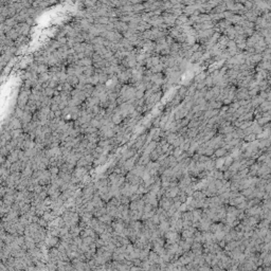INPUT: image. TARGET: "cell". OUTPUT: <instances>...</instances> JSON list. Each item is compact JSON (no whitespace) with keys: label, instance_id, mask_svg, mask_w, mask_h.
<instances>
[{"label":"cell","instance_id":"obj_1","mask_svg":"<svg viewBox=\"0 0 271 271\" xmlns=\"http://www.w3.org/2000/svg\"><path fill=\"white\" fill-rule=\"evenodd\" d=\"M164 238L166 244H173V242H179V240L181 238V235H180V233L175 231V229L173 227H169V230L164 234Z\"/></svg>","mask_w":271,"mask_h":271},{"label":"cell","instance_id":"obj_2","mask_svg":"<svg viewBox=\"0 0 271 271\" xmlns=\"http://www.w3.org/2000/svg\"><path fill=\"white\" fill-rule=\"evenodd\" d=\"M270 168L271 166L267 165L266 163H261L257 169L256 176L259 178H264V179H270Z\"/></svg>","mask_w":271,"mask_h":271},{"label":"cell","instance_id":"obj_3","mask_svg":"<svg viewBox=\"0 0 271 271\" xmlns=\"http://www.w3.org/2000/svg\"><path fill=\"white\" fill-rule=\"evenodd\" d=\"M146 138H147V133H141L140 136H138L137 138H136L135 142L133 143V145L130 146V147H133V149H136L137 152L138 150H140L141 148L143 147V145L146 143Z\"/></svg>","mask_w":271,"mask_h":271},{"label":"cell","instance_id":"obj_4","mask_svg":"<svg viewBox=\"0 0 271 271\" xmlns=\"http://www.w3.org/2000/svg\"><path fill=\"white\" fill-rule=\"evenodd\" d=\"M173 198H169V197H166V196H162L161 198L159 199V202H158V207H160V208H162L163 210L167 211L171 207H172L173 204Z\"/></svg>","mask_w":271,"mask_h":271},{"label":"cell","instance_id":"obj_5","mask_svg":"<svg viewBox=\"0 0 271 271\" xmlns=\"http://www.w3.org/2000/svg\"><path fill=\"white\" fill-rule=\"evenodd\" d=\"M125 181L129 182L131 184H135V185H140L143 182V180L140 176H137V175L133 174L131 172H128L127 176L125 177Z\"/></svg>","mask_w":271,"mask_h":271},{"label":"cell","instance_id":"obj_6","mask_svg":"<svg viewBox=\"0 0 271 271\" xmlns=\"http://www.w3.org/2000/svg\"><path fill=\"white\" fill-rule=\"evenodd\" d=\"M147 259L149 261L150 265H152V264H160L161 261H163L162 257L160 256L158 253H156L155 251H152V250H150L149 253H148Z\"/></svg>","mask_w":271,"mask_h":271},{"label":"cell","instance_id":"obj_7","mask_svg":"<svg viewBox=\"0 0 271 271\" xmlns=\"http://www.w3.org/2000/svg\"><path fill=\"white\" fill-rule=\"evenodd\" d=\"M157 144H158V142H156V141L152 140L150 142L145 143V144L143 145V147L141 148V149L143 150V154H145V155H149L150 152H152V150H154V149L156 148Z\"/></svg>","mask_w":271,"mask_h":271},{"label":"cell","instance_id":"obj_8","mask_svg":"<svg viewBox=\"0 0 271 271\" xmlns=\"http://www.w3.org/2000/svg\"><path fill=\"white\" fill-rule=\"evenodd\" d=\"M223 201L220 200L218 195H214L212 197H209V207L210 208H217V207L223 206Z\"/></svg>","mask_w":271,"mask_h":271},{"label":"cell","instance_id":"obj_9","mask_svg":"<svg viewBox=\"0 0 271 271\" xmlns=\"http://www.w3.org/2000/svg\"><path fill=\"white\" fill-rule=\"evenodd\" d=\"M163 155V152L162 149H161V147H160L159 145L157 144V146H156V148L154 150H152V152L149 154V158H150V161H157L158 159H159L161 156Z\"/></svg>","mask_w":271,"mask_h":271},{"label":"cell","instance_id":"obj_10","mask_svg":"<svg viewBox=\"0 0 271 271\" xmlns=\"http://www.w3.org/2000/svg\"><path fill=\"white\" fill-rule=\"evenodd\" d=\"M179 191H180V189L178 188V185H176V186H169L168 189L165 191L164 196L169 197V198H174V197H176L177 195H178Z\"/></svg>","mask_w":271,"mask_h":271},{"label":"cell","instance_id":"obj_11","mask_svg":"<svg viewBox=\"0 0 271 271\" xmlns=\"http://www.w3.org/2000/svg\"><path fill=\"white\" fill-rule=\"evenodd\" d=\"M169 227H171V225H169L168 219H167V220H164V221H161V223L157 226V229L159 230V232L161 233V235L164 236L165 233L169 230Z\"/></svg>","mask_w":271,"mask_h":271},{"label":"cell","instance_id":"obj_12","mask_svg":"<svg viewBox=\"0 0 271 271\" xmlns=\"http://www.w3.org/2000/svg\"><path fill=\"white\" fill-rule=\"evenodd\" d=\"M191 251L193 252L195 255H199L202 254V244L198 242H194L191 245Z\"/></svg>","mask_w":271,"mask_h":271},{"label":"cell","instance_id":"obj_13","mask_svg":"<svg viewBox=\"0 0 271 271\" xmlns=\"http://www.w3.org/2000/svg\"><path fill=\"white\" fill-rule=\"evenodd\" d=\"M202 216V209L198 208V209H194L192 211V221L193 223H198L199 219Z\"/></svg>","mask_w":271,"mask_h":271},{"label":"cell","instance_id":"obj_14","mask_svg":"<svg viewBox=\"0 0 271 271\" xmlns=\"http://www.w3.org/2000/svg\"><path fill=\"white\" fill-rule=\"evenodd\" d=\"M223 228V223H221V221H217V223H212L210 226V228H209V231L210 232H212L214 234V233L218 232V231H221Z\"/></svg>","mask_w":271,"mask_h":271},{"label":"cell","instance_id":"obj_15","mask_svg":"<svg viewBox=\"0 0 271 271\" xmlns=\"http://www.w3.org/2000/svg\"><path fill=\"white\" fill-rule=\"evenodd\" d=\"M144 171H145V166H144V165H140V164H137V163H136V165L130 169V171H129V172H131L133 174L137 175V176L141 177L143 173H144Z\"/></svg>","mask_w":271,"mask_h":271},{"label":"cell","instance_id":"obj_16","mask_svg":"<svg viewBox=\"0 0 271 271\" xmlns=\"http://www.w3.org/2000/svg\"><path fill=\"white\" fill-rule=\"evenodd\" d=\"M198 133H199L198 127H195V128H188V131H186V133H185V138L190 139V140H193V139H195V137L198 135Z\"/></svg>","mask_w":271,"mask_h":271},{"label":"cell","instance_id":"obj_17","mask_svg":"<svg viewBox=\"0 0 271 271\" xmlns=\"http://www.w3.org/2000/svg\"><path fill=\"white\" fill-rule=\"evenodd\" d=\"M240 245V242L238 240H231V242H226V245H225V247H223V250L225 251H231V250H233L234 248H236L237 246Z\"/></svg>","mask_w":271,"mask_h":271},{"label":"cell","instance_id":"obj_18","mask_svg":"<svg viewBox=\"0 0 271 271\" xmlns=\"http://www.w3.org/2000/svg\"><path fill=\"white\" fill-rule=\"evenodd\" d=\"M150 161V158L149 155H145V154H142L141 156H139L138 158V161H137V164H140V165H144L145 166L148 162Z\"/></svg>","mask_w":271,"mask_h":271},{"label":"cell","instance_id":"obj_19","mask_svg":"<svg viewBox=\"0 0 271 271\" xmlns=\"http://www.w3.org/2000/svg\"><path fill=\"white\" fill-rule=\"evenodd\" d=\"M234 129H235V126L233 125V124H230V125H228V126L219 127V128H218V133H221V135H226V133H232Z\"/></svg>","mask_w":271,"mask_h":271},{"label":"cell","instance_id":"obj_20","mask_svg":"<svg viewBox=\"0 0 271 271\" xmlns=\"http://www.w3.org/2000/svg\"><path fill=\"white\" fill-rule=\"evenodd\" d=\"M204 169L208 172H212L215 169V160H212L211 158H209L204 162Z\"/></svg>","mask_w":271,"mask_h":271},{"label":"cell","instance_id":"obj_21","mask_svg":"<svg viewBox=\"0 0 271 271\" xmlns=\"http://www.w3.org/2000/svg\"><path fill=\"white\" fill-rule=\"evenodd\" d=\"M228 154H229V152H228L225 147H218L217 149H215V152H214V156H215L216 158L226 157V156H228Z\"/></svg>","mask_w":271,"mask_h":271},{"label":"cell","instance_id":"obj_22","mask_svg":"<svg viewBox=\"0 0 271 271\" xmlns=\"http://www.w3.org/2000/svg\"><path fill=\"white\" fill-rule=\"evenodd\" d=\"M142 212L138 210H129V217L130 220H141Z\"/></svg>","mask_w":271,"mask_h":271},{"label":"cell","instance_id":"obj_23","mask_svg":"<svg viewBox=\"0 0 271 271\" xmlns=\"http://www.w3.org/2000/svg\"><path fill=\"white\" fill-rule=\"evenodd\" d=\"M192 197H193L194 199H196V200H202V199L206 198V194L203 193L202 191H199V190H197V191H194L193 194L191 195Z\"/></svg>","mask_w":271,"mask_h":271},{"label":"cell","instance_id":"obj_24","mask_svg":"<svg viewBox=\"0 0 271 271\" xmlns=\"http://www.w3.org/2000/svg\"><path fill=\"white\" fill-rule=\"evenodd\" d=\"M218 197L220 198V200L223 201V204H228V201L230 199V191H226V192H223V193L219 194Z\"/></svg>","mask_w":271,"mask_h":271},{"label":"cell","instance_id":"obj_25","mask_svg":"<svg viewBox=\"0 0 271 271\" xmlns=\"http://www.w3.org/2000/svg\"><path fill=\"white\" fill-rule=\"evenodd\" d=\"M263 266H271V252L267 253L263 257Z\"/></svg>","mask_w":271,"mask_h":271},{"label":"cell","instance_id":"obj_26","mask_svg":"<svg viewBox=\"0 0 271 271\" xmlns=\"http://www.w3.org/2000/svg\"><path fill=\"white\" fill-rule=\"evenodd\" d=\"M242 140H244L245 142H252V141L256 140V135H254V133H248V135L245 136Z\"/></svg>","mask_w":271,"mask_h":271},{"label":"cell","instance_id":"obj_27","mask_svg":"<svg viewBox=\"0 0 271 271\" xmlns=\"http://www.w3.org/2000/svg\"><path fill=\"white\" fill-rule=\"evenodd\" d=\"M214 152H215V149H213V148L211 147H208V146H206V148H204V152H203V155L208 156V157H211V156L214 155Z\"/></svg>","mask_w":271,"mask_h":271},{"label":"cell","instance_id":"obj_28","mask_svg":"<svg viewBox=\"0 0 271 271\" xmlns=\"http://www.w3.org/2000/svg\"><path fill=\"white\" fill-rule=\"evenodd\" d=\"M149 220H150V221H152V223H154V225H156V226H158V225H159V223H160L159 217H158V215H157V214H156V213L154 214V215H152V217L149 218Z\"/></svg>","mask_w":271,"mask_h":271},{"label":"cell","instance_id":"obj_29","mask_svg":"<svg viewBox=\"0 0 271 271\" xmlns=\"http://www.w3.org/2000/svg\"><path fill=\"white\" fill-rule=\"evenodd\" d=\"M263 240H264V242H271V232H270V228H269L268 230H267L266 234H265L264 238H263Z\"/></svg>","mask_w":271,"mask_h":271},{"label":"cell","instance_id":"obj_30","mask_svg":"<svg viewBox=\"0 0 271 271\" xmlns=\"http://www.w3.org/2000/svg\"><path fill=\"white\" fill-rule=\"evenodd\" d=\"M181 152H183L181 150V148L178 146V147H174V149H173V152H172V155L174 156V157H178V156H180L181 155Z\"/></svg>","mask_w":271,"mask_h":271},{"label":"cell","instance_id":"obj_31","mask_svg":"<svg viewBox=\"0 0 271 271\" xmlns=\"http://www.w3.org/2000/svg\"><path fill=\"white\" fill-rule=\"evenodd\" d=\"M240 107V104L238 103H235V104H232L229 108V114H234L235 111L237 110V108Z\"/></svg>","mask_w":271,"mask_h":271},{"label":"cell","instance_id":"obj_32","mask_svg":"<svg viewBox=\"0 0 271 271\" xmlns=\"http://www.w3.org/2000/svg\"><path fill=\"white\" fill-rule=\"evenodd\" d=\"M236 208L238 209V210H242V211H245L246 209H247V200H245V201H242V202H240V203H238L236 206Z\"/></svg>","mask_w":271,"mask_h":271},{"label":"cell","instance_id":"obj_33","mask_svg":"<svg viewBox=\"0 0 271 271\" xmlns=\"http://www.w3.org/2000/svg\"><path fill=\"white\" fill-rule=\"evenodd\" d=\"M57 242V238H54V237H50L48 240V245L49 246H54V245Z\"/></svg>","mask_w":271,"mask_h":271},{"label":"cell","instance_id":"obj_34","mask_svg":"<svg viewBox=\"0 0 271 271\" xmlns=\"http://www.w3.org/2000/svg\"><path fill=\"white\" fill-rule=\"evenodd\" d=\"M198 270H211V267L209 266L208 264H203V265H200V266H198Z\"/></svg>","mask_w":271,"mask_h":271},{"label":"cell","instance_id":"obj_35","mask_svg":"<svg viewBox=\"0 0 271 271\" xmlns=\"http://www.w3.org/2000/svg\"><path fill=\"white\" fill-rule=\"evenodd\" d=\"M141 263H142V261H141L140 259H133V265H135V266L141 267Z\"/></svg>","mask_w":271,"mask_h":271},{"label":"cell","instance_id":"obj_36","mask_svg":"<svg viewBox=\"0 0 271 271\" xmlns=\"http://www.w3.org/2000/svg\"><path fill=\"white\" fill-rule=\"evenodd\" d=\"M220 106H221V103H217V102H215V103H211V105H210L211 108H214V109L219 108Z\"/></svg>","mask_w":271,"mask_h":271}]
</instances>
